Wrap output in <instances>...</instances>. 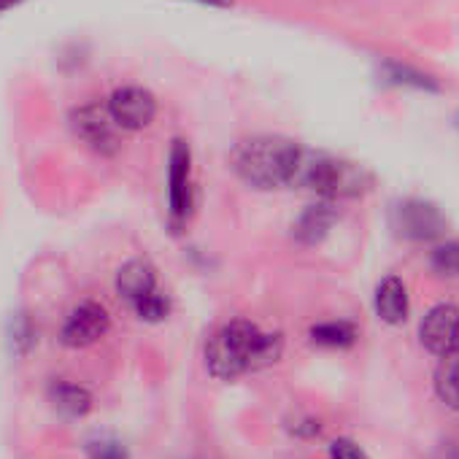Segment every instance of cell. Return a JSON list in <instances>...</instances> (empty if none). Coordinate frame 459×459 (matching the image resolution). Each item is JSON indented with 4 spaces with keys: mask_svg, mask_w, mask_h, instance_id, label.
I'll use <instances>...</instances> for the list:
<instances>
[{
    "mask_svg": "<svg viewBox=\"0 0 459 459\" xmlns=\"http://www.w3.org/2000/svg\"><path fill=\"white\" fill-rule=\"evenodd\" d=\"M284 354L281 333H265L249 319L224 325L205 346V368L219 381H233L249 370L268 368Z\"/></svg>",
    "mask_w": 459,
    "mask_h": 459,
    "instance_id": "6da1fadb",
    "label": "cell"
},
{
    "mask_svg": "<svg viewBox=\"0 0 459 459\" xmlns=\"http://www.w3.org/2000/svg\"><path fill=\"white\" fill-rule=\"evenodd\" d=\"M303 146L287 138H249L236 146L233 168L255 189H279L295 184V170L300 162Z\"/></svg>",
    "mask_w": 459,
    "mask_h": 459,
    "instance_id": "7a4b0ae2",
    "label": "cell"
},
{
    "mask_svg": "<svg viewBox=\"0 0 459 459\" xmlns=\"http://www.w3.org/2000/svg\"><path fill=\"white\" fill-rule=\"evenodd\" d=\"M292 186L311 189L325 200H343L365 195L373 186V176L362 165H354L349 160L303 149Z\"/></svg>",
    "mask_w": 459,
    "mask_h": 459,
    "instance_id": "3957f363",
    "label": "cell"
},
{
    "mask_svg": "<svg viewBox=\"0 0 459 459\" xmlns=\"http://www.w3.org/2000/svg\"><path fill=\"white\" fill-rule=\"evenodd\" d=\"M392 227L408 241H432L446 230V219L432 203L408 197L392 208Z\"/></svg>",
    "mask_w": 459,
    "mask_h": 459,
    "instance_id": "277c9868",
    "label": "cell"
},
{
    "mask_svg": "<svg viewBox=\"0 0 459 459\" xmlns=\"http://www.w3.org/2000/svg\"><path fill=\"white\" fill-rule=\"evenodd\" d=\"M168 211L176 224L192 213V152L184 141H173L168 154Z\"/></svg>",
    "mask_w": 459,
    "mask_h": 459,
    "instance_id": "5b68a950",
    "label": "cell"
},
{
    "mask_svg": "<svg viewBox=\"0 0 459 459\" xmlns=\"http://www.w3.org/2000/svg\"><path fill=\"white\" fill-rule=\"evenodd\" d=\"M421 346L437 359L459 349V308L451 303H440L429 308L419 325Z\"/></svg>",
    "mask_w": 459,
    "mask_h": 459,
    "instance_id": "8992f818",
    "label": "cell"
},
{
    "mask_svg": "<svg viewBox=\"0 0 459 459\" xmlns=\"http://www.w3.org/2000/svg\"><path fill=\"white\" fill-rule=\"evenodd\" d=\"M108 327H111L108 311L95 300H84L68 314L60 341L68 349H84V346H92L95 341H100L108 333Z\"/></svg>",
    "mask_w": 459,
    "mask_h": 459,
    "instance_id": "52a82bcc",
    "label": "cell"
},
{
    "mask_svg": "<svg viewBox=\"0 0 459 459\" xmlns=\"http://www.w3.org/2000/svg\"><path fill=\"white\" fill-rule=\"evenodd\" d=\"M108 114L122 130H143L157 117V100L143 87H122L111 95Z\"/></svg>",
    "mask_w": 459,
    "mask_h": 459,
    "instance_id": "ba28073f",
    "label": "cell"
},
{
    "mask_svg": "<svg viewBox=\"0 0 459 459\" xmlns=\"http://www.w3.org/2000/svg\"><path fill=\"white\" fill-rule=\"evenodd\" d=\"M71 127L79 141H84L92 152L98 154H111L117 152V125L108 114V106L100 108L95 103L82 106L71 117Z\"/></svg>",
    "mask_w": 459,
    "mask_h": 459,
    "instance_id": "9c48e42d",
    "label": "cell"
},
{
    "mask_svg": "<svg viewBox=\"0 0 459 459\" xmlns=\"http://www.w3.org/2000/svg\"><path fill=\"white\" fill-rule=\"evenodd\" d=\"M338 208L330 203V200H322V203H314L308 205L292 224V236L298 244L303 247H316L322 244L327 236H330V230L335 227L338 221Z\"/></svg>",
    "mask_w": 459,
    "mask_h": 459,
    "instance_id": "30bf717a",
    "label": "cell"
},
{
    "mask_svg": "<svg viewBox=\"0 0 459 459\" xmlns=\"http://www.w3.org/2000/svg\"><path fill=\"white\" fill-rule=\"evenodd\" d=\"M114 287H117V295L122 300L135 306L146 295L157 292V271L149 260H130L117 271Z\"/></svg>",
    "mask_w": 459,
    "mask_h": 459,
    "instance_id": "8fae6325",
    "label": "cell"
},
{
    "mask_svg": "<svg viewBox=\"0 0 459 459\" xmlns=\"http://www.w3.org/2000/svg\"><path fill=\"white\" fill-rule=\"evenodd\" d=\"M373 308L378 314L381 322L386 325H403L408 316V290L397 276H386L378 287H376V298H373Z\"/></svg>",
    "mask_w": 459,
    "mask_h": 459,
    "instance_id": "7c38bea8",
    "label": "cell"
},
{
    "mask_svg": "<svg viewBox=\"0 0 459 459\" xmlns=\"http://www.w3.org/2000/svg\"><path fill=\"white\" fill-rule=\"evenodd\" d=\"M49 403L65 419H82L92 411V394L71 381H55L49 386Z\"/></svg>",
    "mask_w": 459,
    "mask_h": 459,
    "instance_id": "4fadbf2b",
    "label": "cell"
},
{
    "mask_svg": "<svg viewBox=\"0 0 459 459\" xmlns=\"http://www.w3.org/2000/svg\"><path fill=\"white\" fill-rule=\"evenodd\" d=\"M435 394L443 405L459 411V349L440 357L435 368Z\"/></svg>",
    "mask_w": 459,
    "mask_h": 459,
    "instance_id": "5bb4252c",
    "label": "cell"
},
{
    "mask_svg": "<svg viewBox=\"0 0 459 459\" xmlns=\"http://www.w3.org/2000/svg\"><path fill=\"white\" fill-rule=\"evenodd\" d=\"M308 338H311V343L325 346V349H349L357 341V327L346 319L322 322V325H314L308 330Z\"/></svg>",
    "mask_w": 459,
    "mask_h": 459,
    "instance_id": "9a60e30c",
    "label": "cell"
},
{
    "mask_svg": "<svg viewBox=\"0 0 459 459\" xmlns=\"http://www.w3.org/2000/svg\"><path fill=\"white\" fill-rule=\"evenodd\" d=\"M429 265L437 276L446 279H459V241H446L437 244L429 255Z\"/></svg>",
    "mask_w": 459,
    "mask_h": 459,
    "instance_id": "2e32d148",
    "label": "cell"
},
{
    "mask_svg": "<svg viewBox=\"0 0 459 459\" xmlns=\"http://www.w3.org/2000/svg\"><path fill=\"white\" fill-rule=\"evenodd\" d=\"M36 341H39V333H36L30 316L28 314L14 316V322H12V346H14V351L20 357H25L36 346Z\"/></svg>",
    "mask_w": 459,
    "mask_h": 459,
    "instance_id": "e0dca14e",
    "label": "cell"
},
{
    "mask_svg": "<svg viewBox=\"0 0 459 459\" xmlns=\"http://www.w3.org/2000/svg\"><path fill=\"white\" fill-rule=\"evenodd\" d=\"M133 308H135L138 319H143V322H149V325H157V322H162V319L168 316L170 303H168V298L157 290V292L146 295L143 300H138Z\"/></svg>",
    "mask_w": 459,
    "mask_h": 459,
    "instance_id": "ac0fdd59",
    "label": "cell"
},
{
    "mask_svg": "<svg viewBox=\"0 0 459 459\" xmlns=\"http://www.w3.org/2000/svg\"><path fill=\"white\" fill-rule=\"evenodd\" d=\"M87 459H130V454L117 437H98L87 446Z\"/></svg>",
    "mask_w": 459,
    "mask_h": 459,
    "instance_id": "d6986e66",
    "label": "cell"
},
{
    "mask_svg": "<svg viewBox=\"0 0 459 459\" xmlns=\"http://www.w3.org/2000/svg\"><path fill=\"white\" fill-rule=\"evenodd\" d=\"M330 459H368V454L351 437H338L330 443Z\"/></svg>",
    "mask_w": 459,
    "mask_h": 459,
    "instance_id": "ffe728a7",
    "label": "cell"
},
{
    "mask_svg": "<svg viewBox=\"0 0 459 459\" xmlns=\"http://www.w3.org/2000/svg\"><path fill=\"white\" fill-rule=\"evenodd\" d=\"M290 429H292V435H298V437H316V435L322 432V424H319L316 419H300V421H295Z\"/></svg>",
    "mask_w": 459,
    "mask_h": 459,
    "instance_id": "44dd1931",
    "label": "cell"
},
{
    "mask_svg": "<svg viewBox=\"0 0 459 459\" xmlns=\"http://www.w3.org/2000/svg\"><path fill=\"white\" fill-rule=\"evenodd\" d=\"M17 4H20V0H0V12H6V9H12Z\"/></svg>",
    "mask_w": 459,
    "mask_h": 459,
    "instance_id": "7402d4cb",
    "label": "cell"
},
{
    "mask_svg": "<svg viewBox=\"0 0 459 459\" xmlns=\"http://www.w3.org/2000/svg\"><path fill=\"white\" fill-rule=\"evenodd\" d=\"M200 4H208V6H227L230 0H200Z\"/></svg>",
    "mask_w": 459,
    "mask_h": 459,
    "instance_id": "603a6c76",
    "label": "cell"
},
{
    "mask_svg": "<svg viewBox=\"0 0 459 459\" xmlns=\"http://www.w3.org/2000/svg\"><path fill=\"white\" fill-rule=\"evenodd\" d=\"M456 119H459V117H456ZM456 125H459V122H456Z\"/></svg>",
    "mask_w": 459,
    "mask_h": 459,
    "instance_id": "cb8c5ba5",
    "label": "cell"
}]
</instances>
